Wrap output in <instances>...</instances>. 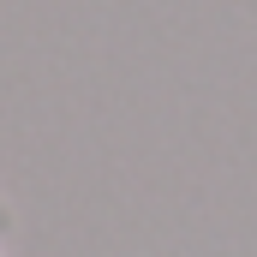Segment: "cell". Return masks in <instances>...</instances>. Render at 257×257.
Segmentation results:
<instances>
[{
  "instance_id": "cell-1",
  "label": "cell",
  "mask_w": 257,
  "mask_h": 257,
  "mask_svg": "<svg viewBox=\"0 0 257 257\" xmlns=\"http://www.w3.org/2000/svg\"><path fill=\"white\" fill-rule=\"evenodd\" d=\"M6 227H12V209H6V197H0V233H6Z\"/></svg>"
}]
</instances>
